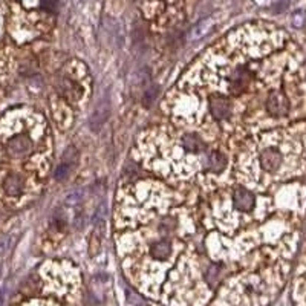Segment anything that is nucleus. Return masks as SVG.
Instances as JSON below:
<instances>
[{
  "label": "nucleus",
  "instance_id": "obj_1",
  "mask_svg": "<svg viewBox=\"0 0 306 306\" xmlns=\"http://www.w3.org/2000/svg\"><path fill=\"white\" fill-rule=\"evenodd\" d=\"M209 111L218 121H225L231 117L234 108L225 95H213L209 101Z\"/></svg>",
  "mask_w": 306,
  "mask_h": 306
},
{
  "label": "nucleus",
  "instance_id": "obj_2",
  "mask_svg": "<svg viewBox=\"0 0 306 306\" xmlns=\"http://www.w3.org/2000/svg\"><path fill=\"white\" fill-rule=\"evenodd\" d=\"M109 114H111V101H109V96H103L98 103L95 105L93 111H92V115H90V127L92 130H99L103 127V124L108 121L109 118Z\"/></svg>",
  "mask_w": 306,
  "mask_h": 306
},
{
  "label": "nucleus",
  "instance_id": "obj_3",
  "mask_svg": "<svg viewBox=\"0 0 306 306\" xmlns=\"http://www.w3.org/2000/svg\"><path fill=\"white\" fill-rule=\"evenodd\" d=\"M295 292L303 306H306V239L301 248V256L297 268V280H295Z\"/></svg>",
  "mask_w": 306,
  "mask_h": 306
},
{
  "label": "nucleus",
  "instance_id": "obj_4",
  "mask_svg": "<svg viewBox=\"0 0 306 306\" xmlns=\"http://www.w3.org/2000/svg\"><path fill=\"white\" fill-rule=\"evenodd\" d=\"M32 143L26 137H16L11 138L7 144V155L13 159L25 158L31 153Z\"/></svg>",
  "mask_w": 306,
  "mask_h": 306
},
{
  "label": "nucleus",
  "instance_id": "obj_5",
  "mask_svg": "<svg viewBox=\"0 0 306 306\" xmlns=\"http://www.w3.org/2000/svg\"><path fill=\"white\" fill-rule=\"evenodd\" d=\"M150 256L159 262L168 260L173 256V241L170 237H161L150 245Z\"/></svg>",
  "mask_w": 306,
  "mask_h": 306
},
{
  "label": "nucleus",
  "instance_id": "obj_6",
  "mask_svg": "<svg viewBox=\"0 0 306 306\" xmlns=\"http://www.w3.org/2000/svg\"><path fill=\"white\" fill-rule=\"evenodd\" d=\"M4 188H5L8 196H13V197L20 196L22 191L25 190V179L20 175H16V173L8 175L5 178V181H4Z\"/></svg>",
  "mask_w": 306,
  "mask_h": 306
},
{
  "label": "nucleus",
  "instance_id": "obj_7",
  "mask_svg": "<svg viewBox=\"0 0 306 306\" xmlns=\"http://www.w3.org/2000/svg\"><path fill=\"white\" fill-rule=\"evenodd\" d=\"M227 167V156L218 150H213L209 153L207 158V168L210 170L212 173H221L224 172Z\"/></svg>",
  "mask_w": 306,
  "mask_h": 306
},
{
  "label": "nucleus",
  "instance_id": "obj_8",
  "mask_svg": "<svg viewBox=\"0 0 306 306\" xmlns=\"http://www.w3.org/2000/svg\"><path fill=\"white\" fill-rule=\"evenodd\" d=\"M182 146L185 150L188 152H193V153H199L202 152L203 149H206V144H203V141L197 137V135H184L182 137Z\"/></svg>",
  "mask_w": 306,
  "mask_h": 306
},
{
  "label": "nucleus",
  "instance_id": "obj_9",
  "mask_svg": "<svg viewBox=\"0 0 306 306\" xmlns=\"http://www.w3.org/2000/svg\"><path fill=\"white\" fill-rule=\"evenodd\" d=\"M71 167L72 165L66 164V162H61L57 167V170H55V179L57 181H63L64 178H67V175H69V172H71Z\"/></svg>",
  "mask_w": 306,
  "mask_h": 306
},
{
  "label": "nucleus",
  "instance_id": "obj_10",
  "mask_svg": "<svg viewBox=\"0 0 306 306\" xmlns=\"http://www.w3.org/2000/svg\"><path fill=\"white\" fill-rule=\"evenodd\" d=\"M4 300H5V292L2 289V291H0V306H4Z\"/></svg>",
  "mask_w": 306,
  "mask_h": 306
}]
</instances>
